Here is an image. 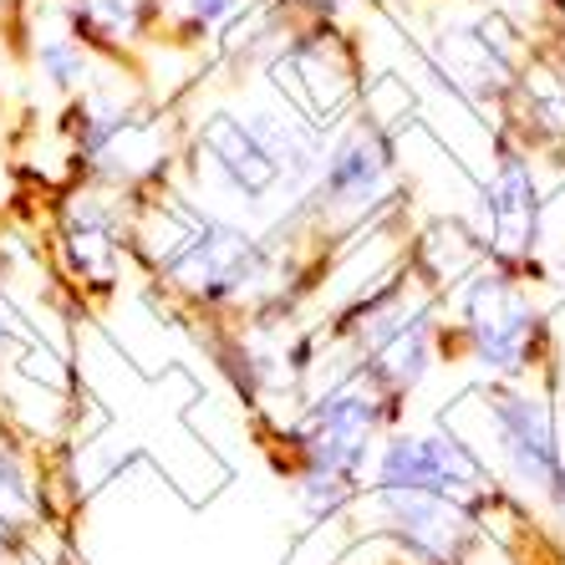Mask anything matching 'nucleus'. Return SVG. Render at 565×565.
<instances>
[{
	"instance_id": "1",
	"label": "nucleus",
	"mask_w": 565,
	"mask_h": 565,
	"mask_svg": "<svg viewBox=\"0 0 565 565\" xmlns=\"http://www.w3.org/2000/svg\"><path fill=\"white\" fill-rule=\"evenodd\" d=\"M327 239H280L210 210L179 179L132 199V265L199 321H290L327 276Z\"/></svg>"
},
{
	"instance_id": "2",
	"label": "nucleus",
	"mask_w": 565,
	"mask_h": 565,
	"mask_svg": "<svg viewBox=\"0 0 565 565\" xmlns=\"http://www.w3.org/2000/svg\"><path fill=\"white\" fill-rule=\"evenodd\" d=\"M327 132L301 122L265 87H230L220 103L184 107L179 184L210 210L260 230H280L301 214L316 184Z\"/></svg>"
},
{
	"instance_id": "3",
	"label": "nucleus",
	"mask_w": 565,
	"mask_h": 565,
	"mask_svg": "<svg viewBox=\"0 0 565 565\" xmlns=\"http://www.w3.org/2000/svg\"><path fill=\"white\" fill-rule=\"evenodd\" d=\"M397 423H403V408L367 372L342 367L337 377L311 387L276 428L280 469H286L296 510L316 525L356 510L377 444Z\"/></svg>"
},
{
	"instance_id": "4",
	"label": "nucleus",
	"mask_w": 565,
	"mask_h": 565,
	"mask_svg": "<svg viewBox=\"0 0 565 565\" xmlns=\"http://www.w3.org/2000/svg\"><path fill=\"white\" fill-rule=\"evenodd\" d=\"M66 169L107 194L143 199L179 179L184 158V107L148 93L132 66L107 62L82 97L62 107Z\"/></svg>"
},
{
	"instance_id": "5",
	"label": "nucleus",
	"mask_w": 565,
	"mask_h": 565,
	"mask_svg": "<svg viewBox=\"0 0 565 565\" xmlns=\"http://www.w3.org/2000/svg\"><path fill=\"white\" fill-rule=\"evenodd\" d=\"M444 362H463L479 382H530L555 362L551 311L535 301V280L479 265L444 301Z\"/></svg>"
},
{
	"instance_id": "6",
	"label": "nucleus",
	"mask_w": 565,
	"mask_h": 565,
	"mask_svg": "<svg viewBox=\"0 0 565 565\" xmlns=\"http://www.w3.org/2000/svg\"><path fill=\"white\" fill-rule=\"evenodd\" d=\"M397 179H403V122L382 118L372 103H362L337 132H327L316 184L306 194L301 214L270 235H316L342 239L382 210H393Z\"/></svg>"
},
{
	"instance_id": "7",
	"label": "nucleus",
	"mask_w": 565,
	"mask_h": 565,
	"mask_svg": "<svg viewBox=\"0 0 565 565\" xmlns=\"http://www.w3.org/2000/svg\"><path fill=\"white\" fill-rule=\"evenodd\" d=\"M255 87L290 107L316 132H337L367 97V56L347 21L290 15L280 41L255 72Z\"/></svg>"
},
{
	"instance_id": "8",
	"label": "nucleus",
	"mask_w": 565,
	"mask_h": 565,
	"mask_svg": "<svg viewBox=\"0 0 565 565\" xmlns=\"http://www.w3.org/2000/svg\"><path fill=\"white\" fill-rule=\"evenodd\" d=\"M41 239L52 255L62 290L77 301H107L132 265V199L107 194L97 184L66 179L62 189L41 194Z\"/></svg>"
},
{
	"instance_id": "9",
	"label": "nucleus",
	"mask_w": 565,
	"mask_h": 565,
	"mask_svg": "<svg viewBox=\"0 0 565 565\" xmlns=\"http://www.w3.org/2000/svg\"><path fill=\"white\" fill-rule=\"evenodd\" d=\"M545 220H551V189L540 179V158L510 132L494 128L489 138V169L473 189V239L489 265L514 270V276H540V250H545Z\"/></svg>"
},
{
	"instance_id": "10",
	"label": "nucleus",
	"mask_w": 565,
	"mask_h": 565,
	"mask_svg": "<svg viewBox=\"0 0 565 565\" xmlns=\"http://www.w3.org/2000/svg\"><path fill=\"white\" fill-rule=\"evenodd\" d=\"M489 454L500 489L520 510H545L555 489V393L551 372L530 382H479Z\"/></svg>"
},
{
	"instance_id": "11",
	"label": "nucleus",
	"mask_w": 565,
	"mask_h": 565,
	"mask_svg": "<svg viewBox=\"0 0 565 565\" xmlns=\"http://www.w3.org/2000/svg\"><path fill=\"white\" fill-rule=\"evenodd\" d=\"M367 489H423V494H438V500L479 514L484 525H494V514L510 504L494 469L479 459V448L463 434H454L448 423H434V428H403L397 423L377 444Z\"/></svg>"
},
{
	"instance_id": "12",
	"label": "nucleus",
	"mask_w": 565,
	"mask_h": 565,
	"mask_svg": "<svg viewBox=\"0 0 565 565\" xmlns=\"http://www.w3.org/2000/svg\"><path fill=\"white\" fill-rule=\"evenodd\" d=\"M423 66L444 82L448 93L469 103L473 113H494L500 118L504 97L514 93V82L530 62V46L514 26H504L500 15L479 11H438L423 31Z\"/></svg>"
},
{
	"instance_id": "13",
	"label": "nucleus",
	"mask_w": 565,
	"mask_h": 565,
	"mask_svg": "<svg viewBox=\"0 0 565 565\" xmlns=\"http://www.w3.org/2000/svg\"><path fill=\"white\" fill-rule=\"evenodd\" d=\"M6 41L21 66V93L31 103H52V113L62 118V107L72 97H82L103 72V56L77 36L72 15L62 0H15L11 11L0 15Z\"/></svg>"
},
{
	"instance_id": "14",
	"label": "nucleus",
	"mask_w": 565,
	"mask_h": 565,
	"mask_svg": "<svg viewBox=\"0 0 565 565\" xmlns=\"http://www.w3.org/2000/svg\"><path fill=\"white\" fill-rule=\"evenodd\" d=\"M362 510L408 565H469L489 540L479 514L423 489H362Z\"/></svg>"
},
{
	"instance_id": "15",
	"label": "nucleus",
	"mask_w": 565,
	"mask_h": 565,
	"mask_svg": "<svg viewBox=\"0 0 565 565\" xmlns=\"http://www.w3.org/2000/svg\"><path fill=\"white\" fill-rule=\"evenodd\" d=\"M494 128L510 132L514 143H525L540 163L565 158V66L545 46L530 52L525 72L514 82V93L504 97Z\"/></svg>"
},
{
	"instance_id": "16",
	"label": "nucleus",
	"mask_w": 565,
	"mask_h": 565,
	"mask_svg": "<svg viewBox=\"0 0 565 565\" xmlns=\"http://www.w3.org/2000/svg\"><path fill=\"white\" fill-rule=\"evenodd\" d=\"M77 36L103 62L138 66L158 46V0H62Z\"/></svg>"
},
{
	"instance_id": "17",
	"label": "nucleus",
	"mask_w": 565,
	"mask_h": 565,
	"mask_svg": "<svg viewBox=\"0 0 565 565\" xmlns=\"http://www.w3.org/2000/svg\"><path fill=\"white\" fill-rule=\"evenodd\" d=\"M0 530L15 540V551H26L31 540L46 530V484H41V463L31 454V438L15 434L0 418Z\"/></svg>"
},
{
	"instance_id": "18",
	"label": "nucleus",
	"mask_w": 565,
	"mask_h": 565,
	"mask_svg": "<svg viewBox=\"0 0 565 565\" xmlns=\"http://www.w3.org/2000/svg\"><path fill=\"white\" fill-rule=\"evenodd\" d=\"M255 0H158V41L189 56H210L214 41L250 11Z\"/></svg>"
},
{
	"instance_id": "19",
	"label": "nucleus",
	"mask_w": 565,
	"mask_h": 565,
	"mask_svg": "<svg viewBox=\"0 0 565 565\" xmlns=\"http://www.w3.org/2000/svg\"><path fill=\"white\" fill-rule=\"evenodd\" d=\"M36 347H46V337H41V321H31L26 296L0 280V377H6V372H11L21 356L36 352Z\"/></svg>"
},
{
	"instance_id": "20",
	"label": "nucleus",
	"mask_w": 565,
	"mask_h": 565,
	"mask_svg": "<svg viewBox=\"0 0 565 565\" xmlns=\"http://www.w3.org/2000/svg\"><path fill=\"white\" fill-rule=\"evenodd\" d=\"M469 6H479V11H489V15H500L504 26L520 31L535 52H540V41H545L565 21V0H469Z\"/></svg>"
},
{
	"instance_id": "21",
	"label": "nucleus",
	"mask_w": 565,
	"mask_h": 565,
	"mask_svg": "<svg viewBox=\"0 0 565 565\" xmlns=\"http://www.w3.org/2000/svg\"><path fill=\"white\" fill-rule=\"evenodd\" d=\"M469 565H479V555H473V561H469Z\"/></svg>"
}]
</instances>
